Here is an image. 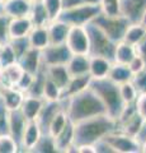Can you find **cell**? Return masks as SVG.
<instances>
[{
  "mask_svg": "<svg viewBox=\"0 0 146 153\" xmlns=\"http://www.w3.org/2000/svg\"><path fill=\"white\" fill-rule=\"evenodd\" d=\"M8 110L0 102V133H8Z\"/></svg>",
  "mask_w": 146,
  "mask_h": 153,
  "instance_id": "cell-46",
  "label": "cell"
},
{
  "mask_svg": "<svg viewBox=\"0 0 146 153\" xmlns=\"http://www.w3.org/2000/svg\"><path fill=\"white\" fill-rule=\"evenodd\" d=\"M69 120L70 119L67 117V114H66V111H65V108L61 110V111H59L55 115V117L52 119V120H51L48 129H47V133H48L51 137L55 138L65 126H66Z\"/></svg>",
  "mask_w": 146,
  "mask_h": 153,
  "instance_id": "cell-32",
  "label": "cell"
},
{
  "mask_svg": "<svg viewBox=\"0 0 146 153\" xmlns=\"http://www.w3.org/2000/svg\"><path fill=\"white\" fill-rule=\"evenodd\" d=\"M28 41H29L31 47H34V49H38V50H43L47 45H50L47 26L33 27L32 31L29 32V35H28Z\"/></svg>",
  "mask_w": 146,
  "mask_h": 153,
  "instance_id": "cell-26",
  "label": "cell"
},
{
  "mask_svg": "<svg viewBox=\"0 0 146 153\" xmlns=\"http://www.w3.org/2000/svg\"><path fill=\"white\" fill-rule=\"evenodd\" d=\"M92 23H94L99 30H102L116 44L123 40L125 32L127 27L130 26V22L127 21V18L121 16V14L120 16H107L102 12L93 19Z\"/></svg>",
  "mask_w": 146,
  "mask_h": 153,
  "instance_id": "cell-6",
  "label": "cell"
},
{
  "mask_svg": "<svg viewBox=\"0 0 146 153\" xmlns=\"http://www.w3.org/2000/svg\"><path fill=\"white\" fill-rule=\"evenodd\" d=\"M28 1H31V3H34V1H38V0H28Z\"/></svg>",
  "mask_w": 146,
  "mask_h": 153,
  "instance_id": "cell-56",
  "label": "cell"
},
{
  "mask_svg": "<svg viewBox=\"0 0 146 153\" xmlns=\"http://www.w3.org/2000/svg\"><path fill=\"white\" fill-rule=\"evenodd\" d=\"M26 93L15 85H1L0 87V102L8 111L19 110Z\"/></svg>",
  "mask_w": 146,
  "mask_h": 153,
  "instance_id": "cell-10",
  "label": "cell"
},
{
  "mask_svg": "<svg viewBox=\"0 0 146 153\" xmlns=\"http://www.w3.org/2000/svg\"><path fill=\"white\" fill-rule=\"evenodd\" d=\"M66 68L71 76L89 74V55L73 54L67 61Z\"/></svg>",
  "mask_w": 146,
  "mask_h": 153,
  "instance_id": "cell-23",
  "label": "cell"
},
{
  "mask_svg": "<svg viewBox=\"0 0 146 153\" xmlns=\"http://www.w3.org/2000/svg\"><path fill=\"white\" fill-rule=\"evenodd\" d=\"M71 51L69 50L66 44H50L43 50H41L42 64L45 66L50 65H66L71 57Z\"/></svg>",
  "mask_w": 146,
  "mask_h": 153,
  "instance_id": "cell-8",
  "label": "cell"
},
{
  "mask_svg": "<svg viewBox=\"0 0 146 153\" xmlns=\"http://www.w3.org/2000/svg\"><path fill=\"white\" fill-rule=\"evenodd\" d=\"M89 37V56H102L113 61L116 42H113L102 30L94 23H88L85 26Z\"/></svg>",
  "mask_w": 146,
  "mask_h": 153,
  "instance_id": "cell-4",
  "label": "cell"
},
{
  "mask_svg": "<svg viewBox=\"0 0 146 153\" xmlns=\"http://www.w3.org/2000/svg\"><path fill=\"white\" fill-rule=\"evenodd\" d=\"M1 46H3V44H1V42H0V50H1Z\"/></svg>",
  "mask_w": 146,
  "mask_h": 153,
  "instance_id": "cell-57",
  "label": "cell"
},
{
  "mask_svg": "<svg viewBox=\"0 0 146 153\" xmlns=\"http://www.w3.org/2000/svg\"><path fill=\"white\" fill-rule=\"evenodd\" d=\"M136 139H137V142L140 143V144L144 140H146V120H144L142 125H141V128H140V131L137 133V135H136Z\"/></svg>",
  "mask_w": 146,
  "mask_h": 153,
  "instance_id": "cell-50",
  "label": "cell"
},
{
  "mask_svg": "<svg viewBox=\"0 0 146 153\" xmlns=\"http://www.w3.org/2000/svg\"><path fill=\"white\" fill-rule=\"evenodd\" d=\"M94 147H95V153H116L114 149L111 147V144L104 139V138L101 140H98L95 144H94Z\"/></svg>",
  "mask_w": 146,
  "mask_h": 153,
  "instance_id": "cell-47",
  "label": "cell"
},
{
  "mask_svg": "<svg viewBox=\"0 0 146 153\" xmlns=\"http://www.w3.org/2000/svg\"><path fill=\"white\" fill-rule=\"evenodd\" d=\"M8 42H9V45L12 46L13 51L15 52L17 59H19V57L31 47L29 41H28V36L27 37H19V38H10Z\"/></svg>",
  "mask_w": 146,
  "mask_h": 153,
  "instance_id": "cell-39",
  "label": "cell"
},
{
  "mask_svg": "<svg viewBox=\"0 0 146 153\" xmlns=\"http://www.w3.org/2000/svg\"><path fill=\"white\" fill-rule=\"evenodd\" d=\"M71 54H89V37L85 26H74L70 27L66 42Z\"/></svg>",
  "mask_w": 146,
  "mask_h": 153,
  "instance_id": "cell-9",
  "label": "cell"
},
{
  "mask_svg": "<svg viewBox=\"0 0 146 153\" xmlns=\"http://www.w3.org/2000/svg\"><path fill=\"white\" fill-rule=\"evenodd\" d=\"M140 23L146 28V9H145V12L142 14V17H141V19H140Z\"/></svg>",
  "mask_w": 146,
  "mask_h": 153,
  "instance_id": "cell-52",
  "label": "cell"
},
{
  "mask_svg": "<svg viewBox=\"0 0 146 153\" xmlns=\"http://www.w3.org/2000/svg\"><path fill=\"white\" fill-rule=\"evenodd\" d=\"M3 13V7H1V4H0V14Z\"/></svg>",
  "mask_w": 146,
  "mask_h": 153,
  "instance_id": "cell-55",
  "label": "cell"
},
{
  "mask_svg": "<svg viewBox=\"0 0 146 153\" xmlns=\"http://www.w3.org/2000/svg\"><path fill=\"white\" fill-rule=\"evenodd\" d=\"M142 123H144V120L139 116L137 112H135L134 115H131V116L125 119V120L117 123L118 124L117 130L125 133V134H127V135H130V137L136 138L137 133L140 131V128H141V125H142Z\"/></svg>",
  "mask_w": 146,
  "mask_h": 153,
  "instance_id": "cell-27",
  "label": "cell"
},
{
  "mask_svg": "<svg viewBox=\"0 0 146 153\" xmlns=\"http://www.w3.org/2000/svg\"><path fill=\"white\" fill-rule=\"evenodd\" d=\"M146 9V0H121V16L130 23L140 22Z\"/></svg>",
  "mask_w": 146,
  "mask_h": 153,
  "instance_id": "cell-13",
  "label": "cell"
},
{
  "mask_svg": "<svg viewBox=\"0 0 146 153\" xmlns=\"http://www.w3.org/2000/svg\"><path fill=\"white\" fill-rule=\"evenodd\" d=\"M46 74H47V78L51 79L54 83L57 84L61 89L65 88V85L67 84L70 76H71L69 74V70L66 68V65L46 66Z\"/></svg>",
  "mask_w": 146,
  "mask_h": 153,
  "instance_id": "cell-25",
  "label": "cell"
},
{
  "mask_svg": "<svg viewBox=\"0 0 146 153\" xmlns=\"http://www.w3.org/2000/svg\"><path fill=\"white\" fill-rule=\"evenodd\" d=\"M90 80L92 76L89 74L70 76L67 84L65 85V88H62V92H61V101H65V100L80 93L81 91L87 89L89 84H90Z\"/></svg>",
  "mask_w": 146,
  "mask_h": 153,
  "instance_id": "cell-14",
  "label": "cell"
},
{
  "mask_svg": "<svg viewBox=\"0 0 146 153\" xmlns=\"http://www.w3.org/2000/svg\"><path fill=\"white\" fill-rule=\"evenodd\" d=\"M33 74H29V73H27V71H23V74L21 76V79H19V82L17 83L15 87H18L19 89H22L23 92H27L28 88L31 87V84L32 82H33Z\"/></svg>",
  "mask_w": 146,
  "mask_h": 153,
  "instance_id": "cell-45",
  "label": "cell"
},
{
  "mask_svg": "<svg viewBox=\"0 0 146 153\" xmlns=\"http://www.w3.org/2000/svg\"><path fill=\"white\" fill-rule=\"evenodd\" d=\"M101 13L99 4H88L83 3L76 7L64 9L57 19L66 23L67 26H87L88 23H92L93 19Z\"/></svg>",
  "mask_w": 146,
  "mask_h": 153,
  "instance_id": "cell-5",
  "label": "cell"
},
{
  "mask_svg": "<svg viewBox=\"0 0 146 153\" xmlns=\"http://www.w3.org/2000/svg\"><path fill=\"white\" fill-rule=\"evenodd\" d=\"M8 25H9V17L1 13L0 14V42L1 44H5V42L9 41Z\"/></svg>",
  "mask_w": 146,
  "mask_h": 153,
  "instance_id": "cell-44",
  "label": "cell"
},
{
  "mask_svg": "<svg viewBox=\"0 0 146 153\" xmlns=\"http://www.w3.org/2000/svg\"><path fill=\"white\" fill-rule=\"evenodd\" d=\"M43 7L46 9L47 14H48L50 22L56 21L59 18V16L62 12V0H41Z\"/></svg>",
  "mask_w": 146,
  "mask_h": 153,
  "instance_id": "cell-37",
  "label": "cell"
},
{
  "mask_svg": "<svg viewBox=\"0 0 146 153\" xmlns=\"http://www.w3.org/2000/svg\"><path fill=\"white\" fill-rule=\"evenodd\" d=\"M84 3H88V4H99L101 0H83Z\"/></svg>",
  "mask_w": 146,
  "mask_h": 153,
  "instance_id": "cell-53",
  "label": "cell"
},
{
  "mask_svg": "<svg viewBox=\"0 0 146 153\" xmlns=\"http://www.w3.org/2000/svg\"><path fill=\"white\" fill-rule=\"evenodd\" d=\"M89 88L102 101L107 115H109L111 117L117 120L125 107V102L120 93V85L112 82L109 78H101L92 79Z\"/></svg>",
  "mask_w": 146,
  "mask_h": 153,
  "instance_id": "cell-3",
  "label": "cell"
},
{
  "mask_svg": "<svg viewBox=\"0 0 146 153\" xmlns=\"http://www.w3.org/2000/svg\"><path fill=\"white\" fill-rule=\"evenodd\" d=\"M101 12L107 16H120L121 0H101Z\"/></svg>",
  "mask_w": 146,
  "mask_h": 153,
  "instance_id": "cell-40",
  "label": "cell"
},
{
  "mask_svg": "<svg viewBox=\"0 0 146 153\" xmlns=\"http://www.w3.org/2000/svg\"><path fill=\"white\" fill-rule=\"evenodd\" d=\"M61 92L62 89L51 79L46 78V82L42 89V97L45 101H61Z\"/></svg>",
  "mask_w": 146,
  "mask_h": 153,
  "instance_id": "cell-34",
  "label": "cell"
},
{
  "mask_svg": "<svg viewBox=\"0 0 146 153\" xmlns=\"http://www.w3.org/2000/svg\"><path fill=\"white\" fill-rule=\"evenodd\" d=\"M141 152L146 153V140H144L142 143H141Z\"/></svg>",
  "mask_w": 146,
  "mask_h": 153,
  "instance_id": "cell-54",
  "label": "cell"
},
{
  "mask_svg": "<svg viewBox=\"0 0 146 153\" xmlns=\"http://www.w3.org/2000/svg\"><path fill=\"white\" fill-rule=\"evenodd\" d=\"M136 55V49L134 45H130L125 41H120L116 44L114 55H113V63L127 65Z\"/></svg>",
  "mask_w": 146,
  "mask_h": 153,
  "instance_id": "cell-24",
  "label": "cell"
},
{
  "mask_svg": "<svg viewBox=\"0 0 146 153\" xmlns=\"http://www.w3.org/2000/svg\"><path fill=\"white\" fill-rule=\"evenodd\" d=\"M27 120L21 112V110H14L8 112V133L15 139L18 143L21 142L23 130L26 128ZM21 147V146H19Z\"/></svg>",
  "mask_w": 146,
  "mask_h": 153,
  "instance_id": "cell-21",
  "label": "cell"
},
{
  "mask_svg": "<svg viewBox=\"0 0 146 153\" xmlns=\"http://www.w3.org/2000/svg\"><path fill=\"white\" fill-rule=\"evenodd\" d=\"M135 49H136V54L140 55L141 57H144V59H146V36L139 44L135 45Z\"/></svg>",
  "mask_w": 146,
  "mask_h": 153,
  "instance_id": "cell-48",
  "label": "cell"
},
{
  "mask_svg": "<svg viewBox=\"0 0 146 153\" xmlns=\"http://www.w3.org/2000/svg\"><path fill=\"white\" fill-rule=\"evenodd\" d=\"M107 78H109L112 82H114L117 84H121V83L128 82V80L132 79V73H131V70L128 69L127 65L113 63Z\"/></svg>",
  "mask_w": 146,
  "mask_h": 153,
  "instance_id": "cell-29",
  "label": "cell"
},
{
  "mask_svg": "<svg viewBox=\"0 0 146 153\" xmlns=\"http://www.w3.org/2000/svg\"><path fill=\"white\" fill-rule=\"evenodd\" d=\"M42 130L37 121H27L26 128L23 130L19 146H21V152H32L36 143L42 135Z\"/></svg>",
  "mask_w": 146,
  "mask_h": 153,
  "instance_id": "cell-12",
  "label": "cell"
},
{
  "mask_svg": "<svg viewBox=\"0 0 146 153\" xmlns=\"http://www.w3.org/2000/svg\"><path fill=\"white\" fill-rule=\"evenodd\" d=\"M83 3H84L83 0H62V7H64V9H67V8L76 7L79 4H83Z\"/></svg>",
  "mask_w": 146,
  "mask_h": 153,
  "instance_id": "cell-51",
  "label": "cell"
},
{
  "mask_svg": "<svg viewBox=\"0 0 146 153\" xmlns=\"http://www.w3.org/2000/svg\"><path fill=\"white\" fill-rule=\"evenodd\" d=\"M21 147L9 133H0V153H18Z\"/></svg>",
  "mask_w": 146,
  "mask_h": 153,
  "instance_id": "cell-35",
  "label": "cell"
},
{
  "mask_svg": "<svg viewBox=\"0 0 146 153\" xmlns=\"http://www.w3.org/2000/svg\"><path fill=\"white\" fill-rule=\"evenodd\" d=\"M145 61H146V59H145Z\"/></svg>",
  "mask_w": 146,
  "mask_h": 153,
  "instance_id": "cell-59",
  "label": "cell"
},
{
  "mask_svg": "<svg viewBox=\"0 0 146 153\" xmlns=\"http://www.w3.org/2000/svg\"><path fill=\"white\" fill-rule=\"evenodd\" d=\"M17 61L18 59L15 56V52L13 51L9 42L3 44L1 50H0V68H5V66L17 63Z\"/></svg>",
  "mask_w": 146,
  "mask_h": 153,
  "instance_id": "cell-38",
  "label": "cell"
},
{
  "mask_svg": "<svg viewBox=\"0 0 146 153\" xmlns=\"http://www.w3.org/2000/svg\"><path fill=\"white\" fill-rule=\"evenodd\" d=\"M45 103V100L42 97H36V96L26 94L23 103L21 106V112L26 117L27 121H36L40 115V111Z\"/></svg>",
  "mask_w": 146,
  "mask_h": 153,
  "instance_id": "cell-18",
  "label": "cell"
},
{
  "mask_svg": "<svg viewBox=\"0 0 146 153\" xmlns=\"http://www.w3.org/2000/svg\"><path fill=\"white\" fill-rule=\"evenodd\" d=\"M3 1H4V0H0V4H1V3H3Z\"/></svg>",
  "mask_w": 146,
  "mask_h": 153,
  "instance_id": "cell-58",
  "label": "cell"
},
{
  "mask_svg": "<svg viewBox=\"0 0 146 153\" xmlns=\"http://www.w3.org/2000/svg\"><path fill=\"white\" fill-rule=\"evenodd\" d=\"M74 129H75V124L69 120L62 130H61L55 139V146L57 152H75L74 148Z\"/></svg>",
  "mask_w": 146,
  "mask_h": 153,
  "instance_id": "cell-17",
  "label": "cell"
},
{
  "mask_svg": "<svg viewBox=\"0 0 146 153\" xmlns=\"http://www.w3.org/2000/svg\"><path fill=\"white\" fill-rule=\"evenodd\" d=\"M32 152H40V153H56L55 146V139L54 137H51L48 133H43L41 135V138L38 139V142L36 143V146L33 147Z\"/></svg>",
  "mask_w": 146,
  "mask_h": 153,
  "instance_id": "cell-33",
  "label": "cell"
},
{
  "mask_svg": "<svg viewBox=\"0 0 146 153\" xmlns=\"http://www.w3.org/2000/svg\"><path fill=\"white\" fill-rule=\"evenodd\" d=\"M75 152L79 153H95V147L94 144H81L75 147Z\"/></svg>",
  "mask_w": 146,
  "mask_h": 153,
  "instance_id": "cell-49",
  "label": "cell"
},
{
  "mask_svg": "<svg viewBox=\"0 0 146 153\" xmlns=\"http://www.w3.org/2000/svg\"><path fill=\"white\" fill-rule=\"evenodd\" d=\"M47 31H48L50 44H65L70 31V26H67L66 23H64L60 19H56V21H52L47 25Z\"/></svg>",
  "mask_w": 146,
  "mask_h": 153,
  "instance_id": "cell-22",
  "label": "cell"
},
{
  "mask_svg": "<svg viewBox=\"0 0 146 153\" xmlns=\"http://www.w3.org/2000/svg\"><path fill=\"white\" fill-rule=\"evenodd\" d=\"M33 28L31 18L26 17H17V18H9L8 25V36L10 38H19V37H27L29 32Z\"/></svg>",
  "mask_w": 146,
  "mask_h": 153,
  "instance_id": "cell-15",
  "label": "cell"
},
{
  "mask_svg": "<svg viewBox=\"0 0 146 153\" xmlns=\"http://www.w3.org/2000/svg\"><path fill=\"white\" fill-rule=\"evenodd\" d=\"M135 108L139 116L142 120H146V93H139L135 101Z\"/></svg>",
  "mask_w": 146,
  "mask_h": 153,
  "instance_id": "cell-43",
  "label": "cell"
},
{
  "mask_svg": "<svg viewBox=\"0 0 146 153\" xmlns=\"http://www.w3.org/2000/svg\"><path fill=\"white\" fill-rule=\"evenodd\" d=\"M118 85H120L121 97H122V100H123L125 105H127V103H134L136 101V98H137L139 92L136 91V88H135V85L132 84V82L128 80V82L121 83Z\"/></svg>",
  "mask_w": 146,
  "mask_h": 153,
  "instance_id": "cell-36",
  "label": "cell"
},
{
  "mask_svg": "<svg viewBox=\"0 0 146 153\" xmlns=\"http://www.w3.org/2000/svg\"><path fill=\"white\" fill-rule=\"evenodd\" d=\"M146 36V28L141 25L140 22L137 23H130V26L127 27V30L125 32V36H123V40L130 45H136L142 40V38Z\"/></svg>",
  "mask_w": 146,
  "mask_h": 153,
  "instance_id": "cell-30",
  "label": "cell"
},
{
  "mask_svg": "<svg viewBox=\"0 0 146 153\" xmlns=\"http://www.w3.org/2000/svg\"><path fill=\"white\" fill-rule=\"evenodd\" d=\"M3 73V79H4V85H17V83L19 82L21 76L23 74L22 66L19 63H14L5 66V68H0Z\"/></svg>",
  "mask_w": 146,
  "mask_h": 153,
  "instance_id": "cell-31",
  "label": "cell"
},
{
  "mask_svg": "<svg viewBox=\"0 0 146 153\" xmlns=\"http://www.w3.org/2000/svg\"><path fill=\"white\" fill-rule=\"evenodd\" d=\"M65 108V103L64 101H45L43 106H42L40 115L37 117V123L41 128L42 133H47V129H48V125L51 120L55 117V115L59 111Z\"/></svg>",
  "mask_w": 146,
  "mask_h": 153,
  "instance_id": "cell-11",
  "label": "cell"
},
{
  "mask_svg": "<svg viewBox=\"0 0 146 153\" xmlns=\"http://www.w3.org/2000/svg\"><path fill=\"white\" fill-rule=\"evenodd\" d=\"M28 17L31 18L32 23H33V27H43V26H47L50 23L48 14H47L41 0L32 3V7H31Z\"/></svg>",
  "mask_w": 146,
  "mask_h": 153,
  "instance_id": "cell-28",
  "label": "cell"
},
{
  "mask_svg": "<svg viewBox=\"0 0 146 153\" xmlns=\"http://www.w3.org/2000/svg\"><path fill=\"white\" fill-rule=\"evenodd\" d=\"M3 13L9 18L26 17L29 14L32 3L28 0H4L1 3Z\"/></svg>",
  "mask_w": 146,
  "mask_h": 153,
  "instance_id": "cell-19",
  "label": "cell"
},
{
  "mask_svg": "<svg viewBox=\"0 0 146 153\" xmlns=\"http://www.w3.org/2000/svg\"><path fill=\"white\" fill-rule=\"evenodd\" d=\"M117 120L107 114L76 123L74 129V148L81 144H95L107 134L117 130Z\"/></svg>",
  "mask_w": 146,
  "mask_h": 153,
  "instance_id": "cell-1",
  "label": "cell"
},
{
  "mask_svg": "<svg viewBox=\"0 0 146 153\" xmlns=\"http://www.w3.org/2000/svg\"><path fill=\"white\" fill-rule=\"evenodd\" d=\"M18 63H19V65L22 66V69L24 71L34 75L42 66L41 50L34 49V47H29V49L18 59Z\"/></svg>",
  "mask_w": 146,
  "mask_h": 153,
  "instance_id": "cell-16",
  "label": "cell"
},
{
  "mask_svg": "<svg viewBox=\"0 0 146 153\" xmlns=\"http://www.w3.org/2000/svg\"><path fill=\"white\" fill-rule=\"evenodd\" d=\"M127 66H128V69L131 70L132 75H135V74H137L139 71L144 70L146 68V61H145L144 57H141L140 55L136 54L134 56V59L131 60L128 64H127Z\"/></svg>",
  "mask_w": 146,
  "mask_h": 153,
  "instance_id": "cell-42",
  "label": "cell"
},
{
  "mask_svg": "<svg viewBox=\"0 0 146 153\" xmlns=\"http://www.w3.org/2000/svg\"><path fill=\"white\" fill-rule=\"evenodd\" d=\"M113 61L102 56H89V75L92 79L107 78Z\"/></svg>",
  "mask_w": 146,
  "mask_h": 153,
  "instance_id": "cell-20",
  "label": "cell"
},
{
  "mask_svg": "<svg viewBox=\"0 0 146 153\" xmlns=\"http://www.w3.org/2000/svg\"><path fill=\"white\" fill-rule=\"evenodd\" d=\"M131 82L135 85L136 91L139 93H146V68L144 70L139 71L137 74L132 75Z\"/></svg>",
  "mask_w": 146,
  "mask_h": 153,
  "instance_id": "cell-41",
  "label": "cell"
},
{
  "mask_svg": "<svg viewBox=\"0 0 146 153\" xmlns=\"http://www.w3.org/2000/svg\"><path fill=\"white\" fill-rule=\"evenodd\" d=\"M104 139L109 143L111 147L114 149L116 153H137L141 152V144L134 137H130L127 134L120 130H114L107 134Z\"/></svg>",
  "mask_w": 146,
  "mask_h": 153,
  "instance_id": "cell-7",
  "label": "cell"
},
{
  "mask_svg": "<svg viewBox=\"0 0 146 153\" xmlns=\"http://www.w3.org/2000/svg\"><path fill=\"white\" fill-rule=\"evenodd\" d=\"M64 103L67 117L74 124L98 116V115L107 114L102 101L89 87L73 97L65 100Z\"/></svg>",
  "mask_w": 146,
  "mask_h": 153,
  "instance_id": "cell-2",
  "label": "cell"
}]
</instances>
